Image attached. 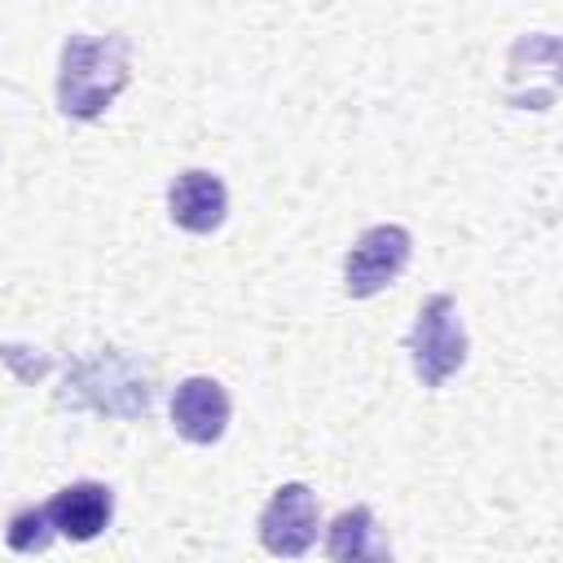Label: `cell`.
I'll list each match as a JSON object with an SVG mask.
<instances>
[{
  "label": "cell",
  "instance_id": "ba28073f",
  "mask_svg": "<svg viewBox=\"0 0 563 563\" xmlns=\"http://www.w3.org/2000/svg\"><path fill=\"white\" fill-rule=\"evenodd\" d=\"M325 559H334V563H361V559L383 563V559H391V545H387V537H383V528H378L369 506H347V510H339L330 519Z\"/></svg>",
  "mask_w": 563,
  "mask_h": 563
},
{
  "label": "cell",
  "instance_id": "8992f818",
  "mask_svg": "<svg viewBox=\"0 0 563 563\" xmlns=\"http://www.w3.org/2000/svg\"><path fill=\"white\" fill-rule=\"evenodd\" d=\"M167 216L185 233H216L229 216V189L216 172L189 167L167 185Z\"/></svg>",
  "mask_w": 563,
  "mask_h": 563
},
{
  "label": "cell",
  "instance_id": "6da1fadb",
  "mask_svg": "<svg viewBox=\"0 0 563 563\" xmlns=\"http://www.w3.org/2000/svg\"><path fill=\"white\" fill-rule=\"evenodd\" d=\"M132 79V40L123 31L110 35H70L57 57V110L66 119L92 123Z\"/></svg>",
  "mask_w": 563,
  "mask_h": 563
},
{
  "label": "cell",
  "instance_id": "5b68a950",
  "mask_svg": "<svg viewBox=\"0 0 563 563\" xmlns=\"http://www.w3.org/2000/svg\"><path fill=\"white\" fill-rule=\"evenodd\" d=\"M229 413H233L229 391L207 374L185 378L172 396V427L189 444H216L229 431Z\"/></svg>",
  "mask_w": 563,
  "mask_h": 563
},
{
  "label": "cell",
  "instance_id": "3957f363",
  "mask_svg": "<svg viewBox=\"0 0 563 563\" xmlns=\"http://www.w3.org/2000/svg\"><path fill=\"white\" fill-rule=\"evenodd\" d=\"M413 255V233L405 224H374L365 229L352 251L343 255V295L347 299H369L378 290H387Z\"/></svg>",
  "mask_w": 563,
  "mask_h": 563
},
{
  "label": "cell",
  "instance_id": "7a4b0ae2",
  "mask_svg": "<svg viewBox=\"0 0 563 563\" xmlns=\"http://www.w3.org/2000/svg\"><path fill=\"white\" fill-rule=\"evenodd\" d=\"M466 325L453 303V295H427L413 312V325L405 334L409 365L422 387H444L462 365H466Z\"/></svg>",
  "mask_w": 563,
  "mask_h": 563
},
{
  "label": "cell",
  "instance_id": "52a82bcc",
  "mask_svg": "<svg viewBox=\"0 0 563 563\" xmlns=\"http://www.w3.org/2000/svg\"><path fill=\"white\" fill-rule=\"evenodd\" d=\"M44 510H48L57 537H66V541H92L114 519V493L101 479H75L66 488H57Z\"/></svg>",
  "mask_w": 563,
  "mask_h": 563
},
{
  "label": "cell",
  "instance_id": "9c48e42d",
  "mask_svg": "<svg viewBox=\"0 0 563 563\" xmlns=\"http://www.w3.org/2000/svg\"><path fill=\"white\" fill-rule=\"evenodd\" d=\"M53 537H57V528H53L44 506H22V510L9 515L4 541H9L13 554H44L53 545Z\"/></svg>",
  "mask_w": 563,
  "mask_h": 563
},
{
  "label": "cell",
  "instance_id": "277c9868",
  "mask_svg": "<svg viewBox=\"0 0 563 563\" xmlns=\"http://www.w3.org/2000/svg\"><path fill=\"white\" fill-rule=\"evenodd\" d=\"M317 528H321L317 493L308 484H299V479L277 484L268 506L260 510V541L277 559H303L312 550V541H317Z\"/></svg>",
  "mask_w": 563,
  "mask_h": 563
}]
</instances>
